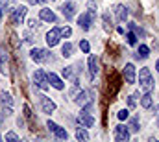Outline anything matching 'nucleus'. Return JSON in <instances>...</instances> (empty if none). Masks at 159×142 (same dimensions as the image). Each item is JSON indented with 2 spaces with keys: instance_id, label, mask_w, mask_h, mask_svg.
<instances>
[{
  "instance_id": "obj_1",
  "label": "nucleus",
  "mask_w": 159,
  "mask_h": 142,
  "mask_svg": "<svg viewBox=\"0 0 159 142\" xmlns=\"http://www.w3.org/2000/svg\"><path fill=\"white\" fill-rule=\"evenodd\" d=\"M139 83H141V89L144 92H152V89H154V78H152L150 69H141L139 70Z\"/></svg>"
},
{
  "instance_id": "obj_2",
  "label": "nucleus",
  "mask_w": 159,
  "mask_h": 142,
  "mask_svg": "<svg viewBox=\"0 0 159 142\" xmlns=\"http://www.w3.org/2000/svg\"><path fill=\"white\" fill-rule=\"evenodd\" d=\"M13 98L7 91H0V105H2V114L4 116H9L13 113Z\"/></svg>"
},
{
  "instance_id": "obj_3",
  "label": "nucleus",
  "mask_w": 159,
  "mask_h": 142,
  "mask_svg": "<svg viewBox=\"0 0 159 142\" xmlns=\"http://www.w3.org/2000/svg\"><path fill=\"white\" fill-rule=\"evenodd\" d=\"M34 83H35V87H39L41 91H48V87H50V83H48V78H46V72L37 69V70L34 72Z\"/></svg>"
},
{
  "instance_id": "obj_4",
  "label": "nucleus",
  "mask_w": 159,
  "mask_h": 142,
  "mask_svg": "<svg viewBox=\"0 0 159 142\" xmlns=\"http://www.w3.org/2000/svg\"><path fill=\"white\" fill-rule=\"evenodd\" d=\"M26 13H28V7H26V6H19V7H15V9L11 11V17H9V19H11V24H15V26L22 24Z\"/></svg>"
},
{
  "instance_id": "obj_5",
  "label": "nucleus",
  "mask_w": 159,
  "mask_h": 142,
  "mask_svg": "<svg viewBox=\"0 0 159 142\" xmlns=\"http://www.w3.org/2000/svg\"><path fill=\"white\" fill-rule=\"evenodd\" d=\"M129 137H131V131L128 129V126H117L115 127V140L117 142H128L129 140Z\"/></svg>"
},
{
  "instance_id": "obj_6",
  "label": "nucleus",
  "mask_w": 159,
  "mask_h": 142,
  "mask_svg": "<svg viewBox=\"0 0 159 142\" xmlns=\"http://www.w3.org/2000/svg\"><path fill=\"white\" fill-rule=\"evenodd\" d=\"M59 9H61V13H63V17H65L67 20H70V19H74V15H76V6L72 4V0H65V2H63V6H61Z\"/></svg>"
},
{
  "instance_id": "obj_7",
  "label": "nucleus",
  "mask_w": 159,
  "mask_h": 142,
  "mask_svg": "<svg viewBox=\"0 0 159 142\" xmlns=\"http://www.w3.org/2000/svg\"><path fill=\"white\" fill-rule=\"evenodd\" d=\"M30 57H32L35 63H43V61H46V59L50 57V54H48V50H44V48H32Z\"/></svg>"
},
{
  "instance_id": "obj_8",
  "label": "nucleus",
  "mask_w": 159,
  "mask_h": 142,
  "mask_svg": "<svg viewBox=\"0 0 159 142\" xmlns=\"http://www.w3.org/2000/svg\"><path fill=\"white\" fill-rule=\"evenodd\" d=\"M46 126H48V129H50V131H52V133H54L57 139H61V140H67V137H69V135H67V131H65L63 127H59L56 122L48 120V122H46Z\"/></svg>"
},
{
  "instance_id": "obj_9",
  "label": "nucleus",
  "mask_w": 159,
  "mask_h": 142,
  "mask_svg": "<svg viewBox=\"0 0 159 142\" xmlns=\"http://www.w3.org/2000/svg\"><path fill=\"white\" fill-rule=\"evenodd\" d=\"M46 78H48V83H50L54 89H57V91H63V89H65V81H63L57 74L48 72V74H46Z\"/></svg>"
},
{
  "instance_id": "obj_10",
  "label": "nucleus",
  "mask_w": 159,
  "mask_h": 142,
  "mask_svg": "<svg viewBox=\"0 0 159 142\" xmlns=\"http://www.w3.org/2000/svg\"><path fill=\"white\" fill-rule=\"evenodd\" d=\"M59 39H61V35H59V28H52V30L46 33V44H48L50 48H54L56 44H59Z\"/></svg>"
},
{
  "instance_id": "obj_11",
  "label": "nucleus",
  "mask_w": 159,
  "mask_h": 142,
  "mask_svg": "<svg viewBox=\"0 0 159 142\" xmlns=\"http://www.w3.org/2000/svg\"><path fill=\"white\" fill-rule=\"evenodd\" d=\"M76 120H78L80 127H93V126H94V118H93L89 113H80Z\"/></svg>"
},
{
  "instance_id": "obj_12",
  "label": "nucleus",
  "mask_w": 159,
  "mask_h": 142,
  "mask_svg": "<svg viewBox=\"0 0 159 142\" xmlns=\"http://www.w3.org/2000/svg\"><path fill=\"white\" fill-rule=\"evenodd\" d=\"M94 20L91 19V15L89 13H80V17H78V24H80V28L83 30V32H89L91 30V24H93Z\"/></svg>"
},
{
  "instance_id": "obj_13",
  "label": "nucleus",
  "mask_w": 159,
  "mask_h": 142,
  "mask_svg": "<svg viewBox=\"0 0 159 142\" xmlns=\"http://www.w3.org/2000/svg\"><path fill=\"white\" fill-rule=\"evenodd\" d=\"M124 79H126V83H135V67H133V63H126L124 65Z\"/></svg>"
},
{
  "instance_id": "obj_14",
  "label": "nucleus",
  "mask_w": 159,
  "mask_h": 142,
  "mask_svg": "<svg viewBox=\"0 0 159 142\" xmlns=\"http://www.w3.org/2000/svg\"><path fill=\"white\" fill-rule=\"evenodd\" d=\"M39 100H41V107H43V111L44 113H54L56 111V104H54V100H50L48 96H39Z\"/></svg>"
},
{
  "instance_id": "obj_15",
  "label": "nucleus",
  "mask_w": 159,
  "mask_h": 142,
  "mask_svg": "<svg viewBox=\"0 0 159 142\" xmlns=\"http://www.w3.org/2000/svg\"><path fill=\"white\" fill-rule=\"evenodd\" d=\"M39 17H41V20H44V22H56V13L52 11V9H48V7H43L39 11Z\"/></svg>"
},
{
  "instance_id": "obj_16",
  "label": "nucleus",
  "mask_w": 159,
  "mask_h": 142,
  "mask_svg": "<svg viewBox=\"0 0 159 142\" xmlns=\"http://www.w3.org/2000/svg\"><path fill=\"white\" fill-rule=\"evenodd\" d=\"M115 15H117V20H119V22H124V20H128L129 11H128V7H126L124 4H119V6L115 7Z\"/></svg>"
},
{
  "instance_id": "obj_17",
  "label": "nucleus",
  "mask_w": 159,
  "mask_h": 142,
  "mask_svg": "<svg viewBox=\"0 0 159 142\" xmlns=\"http://www.w3.org/2000/svg\"><path fill=\"white\" fill-rule=\"evenodd\" d=\"M87 67H89V72H91V76H96L98 70H100V65H98V57L96 55H89V59H87Z\"/></svg>"
},
{
  "instance_id": "obj_18",
  "label": "nucleus",
  "mask_w": 159,
  "mask_h": 142,
  "mask_svg": "<svg viewBox=\"0 0 159 142\" xmlns=\"http://www.w3.org/2000/svg\"><path fill=\"white\" fill-rule=\"evenodd\" d=\"M91 92L89 91H80V92H76L74 94V102L78 104V105H83V104H87V102H91Z\"/></svg>"
},
{
  "instance_id": "obj_19",
  "label": "nucleus",
  "mask_w": 159,
  "mask_h": 142,
  "mask_svg": "<svg viewBox=\"0 0 159 142\" xmlns=\"http://www.w3.org/2000/svg\"><path fill=\"white\" fill-rule=\"evenodd\" d=\"M150 55V48L146 46V44H139V48H137V54H135V57L137 59H146Z\"/></svg>"
},
{
  "instance_id": "obj_20",
  "label": "nucleus",
  "mask_w": 159,
  "mask_h": 142,
  "mask_svg": "<svg viewBox=\"0 0 159 142\" xmlns=\"http://www.w3.org/2000/svg\"><path fill=\"white\" fill-rule=\"evenodd\" d=\"M102 22H104V30H106V32H111V28H113V20H111L109 11H106V13L102 15Z\"/></svg>"
},
{
  "instance_id": "obj_21",
  "label": "nucleus",
  "mask_w": 159,
  "mask_h": 142,
  "mask_svg": "<svg viewBox=\"0 0 159 142\" xmlns=\"http://www.w3.org/2000/svg\"><path fill=\"white\" fill-rule=\"evenodd\" d=\"M141 98V105L144 107V109H148V107H152V102H154V98H152V94L150 92H144L143 96H139Z\"/></svg>"
},
{
  "instance_id": "obj_22",
  "label": "nucleus",
  "mask_w": 159,
  "mask_h": 142,
  "mask_svg": "<svg viewBox=\"0 0 159 142\" xmlns=\"http://www.w3.org/2000/svg\"><path fill=\"white\" fill-rule=\"evenodd\" d=\"M128 129L133 131V133H139V129H141V122H139L137 116H131V118H129V126H128Z\"/></svg>"
},
{
  "instance_id": "obj_23",
  "label": "nucleus",
  "mask_w": 159,
  "mask_h": 142,
  "mask_svg": "<svg viewBox=\"0 0 159 142\" xmlns=\"http://www.w3.org/2000/svg\"><path fill=\"white\" fill-rule=\"evenodd\" d=\"M0 72H2L4 76L9 74V69H7V55H6V54H0Z\"/></svg>"
},
{
  "instance_id": "obj_24",
  "label": "nucleus",
  "mask_w": 159,
  "mask_h": 142,
  "mask_svg": "<svg viewBox=\"0 0 159 142\" xmlns=\"http://www.w3.org/2000/svg\"><path fill=\"white\" fill-rule=\"evenodd\" d=\"M72 52H74V46H72L70 42H65V44L61 46V55H63V57H70Z\"/></svg>"
},
{
  "instance_id": "obj_25",
  "label": "nucleus",
  "mask_w": 159,
  "mask_h": 142,
  "mask_svg": "<svg viewBox=\"0 0 159 142\" xmlns=\"http://www.w3.org/2000/svg\"><path fill=\"white\" fill-rule=\"evenodd\" d=\"M76 139H78V140H83V142L89 140V133L85 131V127H78V129H76Z\"/></svg>"
},
{
  "instance_id": "obj_26",
  "label": "nucleus",
  "mask_w": 159,
  "mask_h": 142,
  "mask_svg": "<svg viewBox=\"0 0 159 142\" xmlns=\"http://www.w3.org/2000/svg\"><path fill=\"white\" fill-rule=\"evenodd\" d=\"M128 26H129V30L135 33L137 37H144V32H143V28H139L135 22H128Z\"/></svg>"
},
{
  "instance_id": "obj_27",
  "label": "nucleus",
  "mask_w": 159,
  "mask_h": 142,
  "mask_svg": "<svg viewBox=\"0 0 159 142\" xmlns=\"http://www.w3.org/2000/svg\"><path fill=\"white\" fill-rule=\"evenodd\" d=\"M59 35L65 37V39H69V37L72 35V30H70V26H63V28H59Z\"/></svg>"
},
{
  "instance_id": "obj_28",
  "label": "nucleus",
  "mask_w": 159,
  "mask_h": 142,
  "mask_svg": "<svg viewBox=\"0 0 159 142\" xmlns=\"http://www.w3.org/2000/svg\"><path fill=\"white\" fill-rule=\"evenodd\" d=\"M80 50H81L83 54H89V52H91V44H89V41H85V39L80 41Z\"/></svg>"
},
{
  "instance_id": "obj_29",
  "label": "nucleus",
  "mask_w": 159,
  "mask_h": 142,
  "mask_svg": "<svg viewBox=\"0 0 159 142\" xmlns=\"http://www.w3.org/2000/svg\"><path fill=\"white\" fill-rule=\"evenodd\" d=\"M137 98H139V94L135 92V94H131V96H128V107H135L137 105Z\"/></svg>"
},
{
  "instance_id": "obj_30",
  "label": "nucleus",
  "mask_w": 159,
  "mask_h": 142,
  "mask_svg": "<svg viewBox=\"0 0 159 142\" xmlns=\"http://www.w3.org/2000/svg\"><path fill=\"white\" fill-rule=\"evenodd\" d=\"M117 116H119V120H128L129 118V111L128 109H120L119 113H117Z\"/></svg>"
},
{
  "instance_id": "obj_31",
  "label": "nucleus",
  "mask_w": 159,
  "mask_h": 142,
  "mask_svg": "<svg viewBox=\"0 0 159 142\" xmlns=\"http://www.w3.org/2000/svg\"><path fill=\"white\" fill-rule=\"evenodd\" d=\"M126 37H128V44H131V46H135V44H137V35H135L133 32H129Z\"/></svg>"
},
{
  "instance_id": "obj_32",
  "label": "nucleus",
  "mask_w": 159,
  "mask_h": 142,
  "mask_svg": "<svg viewBox=\"0 0 159 142\" xmlns=\"http://www.w3.org/2000/svg\"><path fill=\"white\" fill-rule=\"evenodd\" d=\"M74 74V67H65L63 69V78H72Z\"/></svg>"
},
{
  "instance_id": "obj_33",
  "label": "nucleus",
  "mask_w": 159,
  "mask_h": 142,
  "mask_svg": "<svg viewBox=\"0 0 159 142\" xmlns=\"http://www.w3.org/2000/svg\"><path fill=\"white\" fill-rule=\"evenodd\" d=\"M6 140H11V142H17L19 140V137H17V133H13V131H9V133H6V137H4Z\"/></svg>"
},
{
  "instance_id": "obj_34",
  "label": "nucleus",
  "mask_w": 159,
  "mask_h": 142,
  "mask_svg": "<svg viewBox=\"0 0 159 142\" xmlns=\"http://www.w3.org/2000/svg\"><path fill=\"white\" fill-rule=\"evenodd\" d=\"M28 26L34 30V28H37V26H39V20H35V19H30V20H28Z\"/></svg>"
},
{
  "instance_id": "obj_35",
  "label": "nucleus",
  "mask_w": 159,
  "mask_h": 142,
  "mask_svg": "<svg viewBox=\"0 0 159 142\" xmlns=\"http://www.w3.org/2000/svg\"><path fill=\"white\" fill-rule=\"evenodd\" d=\"M7 7H9V0H0V9L6 11Z\"/></svg>"
},
{
  "instance_id": "obj_36",
  "label": "nucleus",
  "mask_w": 159,
  "mask_h": 142,
  "mask_svg": "<svg viewBox=\"0 0 159 142\" xmlns=\"http://www.w3.org/2000/svg\"><path fill=\"white\" fill-rule=\"evenodd\" d=\"M24 114H26V116H28V118H30V116H32V113H30V107H28V105H24Z\"/></svg>"
},
{
  "instance_id": "obj_37",
  "label": "nucleus",
  "mask_w": 159,
  "mask_h": 142,
  "mask_svg": "<svg viewBox=\"0 0 159 142\" xmlns=\"http://www.w3.org/2000/svg\"><path fill=\"white\" fill-rule=\"evenodd\" d=\"M17 126H20V127H22V126H24V120H22V118H17Z\"/></svg>"
},
{
  "instance_id": "obj_38",
  "label": "nucleus",
  "mask_w": 159,
  "mask_h": 142,
  "mask_svg": "<svg viewBox=\"0 0 159 142\" xmlns=\"http://www.w3.org/2000/svg\"><path fill=\"white\" fill-rule=\"evenodd\" d=\"M28 2H30V4H37L39 0H28Z\"/></svg>"
},
{
  "instance_id": "obj_39",
  "label": "nucleus",
  "mask_w": 159,
  "mask_h": 142,
  "mask_svg": "<svg viewBox=\"0 0 159 142\" xmlns=\"http://www.w3.org/2000/svg\"><path fill=\"white\" fill-rule=\"evenodd\" d=\"M156 69H157V72H159V59H157V63H156Z\"/></svg>"
},
{
  "instance_id": "obj_40",
  "label": "nucleus",
  "mask_w": 159,
  "mask_h": 142,
  "mask_svg": "<svg viewBox=\"0 0 159 142\" xmlns=\"http://www.w3.org/2000/svg\"><path fill=\"white\" fill-rule=\"evenodd\" d=\"M2 15H4V11H2V9H0V19H2Z\"/></svg>"
},
{
  "instance_id": "obj_41",
  "label": "nucleus",
  "mask_w": 159,
  "mask_h": 142,
  "mask_svg": "<svg viewBox=\"0 0 159 142\" xmlns=\"http://www.w3.org/2000/svg\"><path fill=\"white\" fill-rule=\"evenodd\" d=\"M0 126H2V116H0Z\"/></svg>"
},
{
  "instance_id": "obj_42",
  "label": "nucleus",
  "mask_w": 159,
  "mask_h": 142,
  "mask_svg": "<svg viewBox=\"0 0 159 142\" xmlns=\"http://www.w3.org/2000/svg\"><path fill=\"white\" fill-rule=\"evenodd\" d=\"M157 127H159V122H157Z\"/></svg>"
},
{
  "instance_id": "obj_43",
  "label": "nucleus",
  "mask_w": 159,
  "mask_h": 142,
  "mask_svg": "<svg viewBox=\"0 0 159 142\" xmlns=\"http://www.w3.org/2000/svg\"><path fill=\"white\" fill-rule=\"evenodd\" d=\"M50 2H54V0H50Z\"/></svg>"
}]
</instances>
